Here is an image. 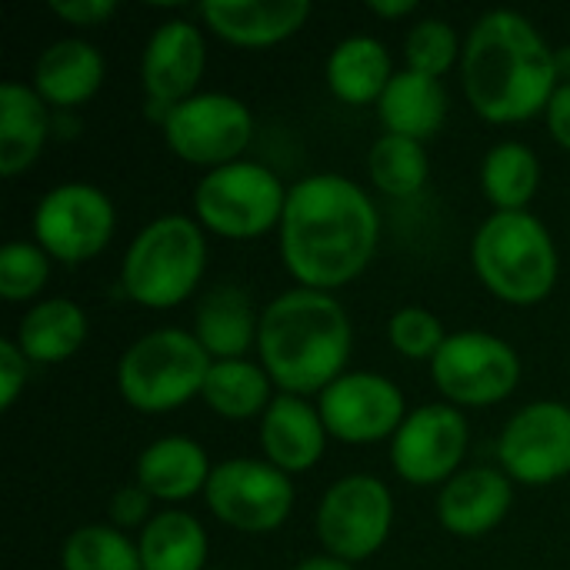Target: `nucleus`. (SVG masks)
Segmentation results:
<instances>
[{
	"label": "nucleus",
	"mask_w": 570,
	"mask_h": 570,
	"mask_svg": "<svg viewBox=\"0 0 570 570\" xmlns=\"http://www.w3.org/2000/svg\"><path fill=\"white\" fill-rule=\"evenodd\" d=\"M277 237L281 261L297 287L334 294L371 267L381 240V214L357 180L311 174L291 187Z\"/></svg>",
	"instance_id": "f257e3e1"
},
{
	"label": "nucleus",
	"mask_w": 570,
	"mask_h": 570,
	"mask_svg": "<svg viewBox=\"0 0 570 570\" xmlns=\"http://www.w3.org/2000/svg\"><path fill=\"white\" fill-rule=\"evenodd\" d=\"M461 83L488 124H524L544 114L561 87L558 50L524 13L488 10L468 30Z\"/></svg>",
	"instance_id": "f03ea898"
},
{
	"label": "nucleus",
	"mask_w": 570,
	"mask_h": 570,
	"mask_svg": "<svg viewBox=\"0 0 570 570\" xmlns=\"http://www.w3.org/2000/svg\"><path fill=\"white\" fill-rule=\"evenodd\" d=\"M351 344L347 307L327 291L291 287L261 311L257 361L281 394L321 397L347 374Z\"/></svg>",
	"instance_id": "7ed1b4c3"
},
{
	"label": "nucleus",
	"mask_w": 570,
	"mask_h": 570,
	"mask_svg": "<svg viewBox=\"0 0 570 570\" xmlns=\"http://www.w3.org/2000/svg\"><path fill=\"white\" fill-rule=\"evenodd\" d=\"M471 267L498 301L534 307L554 294L561 257L538 214L494 210L471 240Z\"/></svg>",
	"instance_id": "20e7f679"
},
{
	"label": "nucleus",
	"mask_w": 570,
	"mask_h": 570,
	"mask_svg": "<svg viewBox=\"0 0 570 570\" xmlns=\"http://www.w3.org/2000/svg\"><path fill=\"white\" fill-rule=\"evenodd\" d=\"M207 271V230L187 214H164L140 227L120 261L124 294L147 311L184 304Z\"/></svg>",
	"instance_id": "39448f33"
},
{
	"label": "nucleus",
	"mask_w": 570,
	"mask_h": 570,
	"mask_svg": "<svg viewBox=\"0 0 570 570\" xmlns=\"http://www.w3.org/2000/svg\"><path fill=\"white\" fill-rule=\"evenodd\" d=\"M214 357L194 331L157 327L137 337L117 361V391L140 414H170L204 394Z\"/></svg>",
	"instance_id": "423d86ee"
},
{
	"label": "nucleus",
	"mask_w": 570,
	"mask_h": 570,
	"mask_svg": "<svg viewBox=\"0 0 570 570\" xmlns=\"http://www.w3.org/2000/svg\"><path fill=\"white\" fill-rule=\"evenodd\" d=\"M291 187L257 160L207 170L194 187V220L227 240H257L281 227Z\"/></svg>",
	"instance_id": "0eeeda50"
},
{
	"label": "nucleus",
	"mask_w": 570,
	"mask_h": 570,
	"mask_svg": "<svg viewBox=\"0 0 570 570\" xmlns=\"http://www.w3.org/2000/svg\"><path fill=\"white\" fill-rule=\"evenodd\" d=\"M431 377L454 407H494L521 384V357L491 331H454L431 361Z\"/></svg>",
	"instance_id": "6e6552de"
},
{
	"label": "nucleus",
	"mask_w": 570,
	"mask_h": 570,
	"mask_svg": "<svg viewBox=\"0 0 570 570\" xmlns=\"http://www.w3.org/2000/svg\"><path fill=\"white\" fill-rule=\"evenodd\" d=\"M394 528V494L374 474H347L334 481L314 514L317 541L327 554L361 564L374 558Z\"/></svg>",
	"instance_id": "1a4fd4ad"
},
{
	"label": "nucleus",
	"mask_w": 570,
	"mask_h": 570,
	"mask_svg": "<svg viewBox=\"0 0 570 570\" xmlns=\"http://www.w3.org/2000/svg\"><path fill=\"white\" fill-rule=\"evenodd\" d=\"M160 127L170 154L184 164L204 167V174L244 160V150L254 140L250 107L224 90H200L187 97L167 114Z\"/></svg>",
	"instance_id": "9d476101"
},
{
	"label": "nucleus",
	"mask_w": 570,
	"mask_h": 570,
	"mask_svg": "<svg viewBox=\"0 0 570 570\" xmlns=\"http://www.w3.org/2000/svg\"><path fill=\"white\" fill-rule=\"evenodd\" d=\"M294 478L264 458H230L214 464L204 501L210 514L240 534H274L294 511Z\"/></svg>",
	"instance_id": "9b49d317"
},
{
	"label": "nucleus",
	"mask_w": 570,
	"mask_h": 570,
	"mask_svg": "<svg viewBox=\"0 0 570 570\" xmlns=\"http://www.w3.org/2000/svg\"><path fill=\"white\" fill-rule=\"evenodd\" d=\"M117 230V207L97 184L63 180L33 207V240L60 264H83L107 250Z\"/></svg>",
	"instance_id": "f8f14e48"
},
{
	"label": "nucleus",
	"mask_w": 570,
	"mask_h": 570,
	"mask_svg": "<svg viewBox=\"0 0 570 570\" xmlns=\"http://www.w3.org/2000/svg\"><path fill=\"white\" fill-rule=\"evenodd\" d=\"M471 431L461 407L438 401L414 407L391 438V468L411 488L448 484L468 454Z\"/></svg>",
	"instance_id": "ddd939ff"
},
{
	"label": "nucleus",
	"mask_w": 570,
	"mask_h": 570,
	"mask_svg": "<svg viewBox=\"0 0 570 570\" xmlns=\"http://www.w3.org/2000/svg\"><path fill=\"white\" fill-rule=\"evenodd\" d=\"M501 471L524 488H551L570 474V404L531 401L498 438Z\"/></svg>",
	"instance_id": "4468645a"
},
{
	"label": "nucleus",
	"mask_w": 570,
	"mask_h": 570,
	"mask_svg": "<svg viewBox=\"0 0 570 570\" xmlns=\"http://www.w3.org/2000/svg\"><path fill=\"white\" fill-rule=\"evenodd\" d=\"M324 428L344 444H374L397 434L404 424L407 401L404 391L374 371H347L317 397Z\"/></svg>",
	"instance_id": "2eb2a0df"
},
{
	"label": "nucleus",
	"mask_w": 570,
	"mask_h": 570,
	"mask_svg": "<svg viewBox=\"0 0 570 570\" xmlns=\"http://www.w3.org/2000/svg\"><path fill=\"white\" fill-rule=\"evenodd\" d=\"M207 70V40L197 23L177 17L154 27L140 53V80L147 94V107H160L167 114L187 97L200 94L197 83Z\"/></svg>",
	"instance_id": "dca6fc26"
},
{
	"label": "nucleus",
	"mask_w": 570,
	"mask_h": 570,
	"mask_svg": "<svg viewBox=\"0 0 570 570\" xmlns=\"http://www.w3.org/2000/svg\"><path fill=\"white\" fill-rule=\"evenodd\" d=\"M514 504V481L501 468H464L438 494V521L448 534L478 541L501 528Z\"/></svg>",
	"instance_id": "f3484780"
},
{
	"label": "nucleus",
	"mask_w": 570,
	"mask_h": 570,
	"mask_svg": "<svg viewBox=\"0 0 570 570\" xmlns=\"http://www.w3.org/2000/svg\"><path fill=\"white\" fill-rule=\"evenodd\" d=\"M257 438H261L264 461H271L274 468L294 478L321 464L331 434L314 401L297 394H277L261 417Z\"/></svg>",
	"instance_id": "a211bd4d"
},
{
	"label": "nucleus",
	"mask_w": 570,
	"mask_h": 570,
	"mask_svg": "<svg viewBox=\"0 0 570 570\" xmlns=\"http://www.w3.org/2000/svg\"><path fill=\"white\" fill-rule=\"evenodd\" d=\"M311 10L314 7L307 0H204L200 20L227 43L261 50L294 37L307 23Z\"/></svg>",
	"instance_id": "6ab92c4d"
},
{
	"label": "nucleus",
	"mask_w": 570,
	"mask_h": 570,
	"mask_svg": "<svg viewBox=\"0 0 570 570\" xmlns=\"http://www.w3.org/2000/svg\"><path fill=\"white\" fill-rule=\"evenodd\" d=\"M210 474L214 464L204 444L187 434H167L150 441L134 468V481L160 504H180L194 494H204Z\"/></svg>",
	"instance_id": "aec40b11"
},
{
	"label": "nucleus",
	"mask_w": 570,
	"mask_h": 570,
	"mask_svg": "<svg viewBox=\"0 0 570 570\" xmlns=\"http://www.w3.org/2000/svg\"><path fill=\"white\" fill-rule=\"evenodd\" d=\"M107 77L104 53L83 37H63L43 47L33 63V90L53 110H73L87 104Z\"/></svg>",
	"instance_id": "412c9836"
},
{
	"label": "nucleus",
	"mask_w": 570,
	"mask_h": 570,
	"mask_svg": "<svg viewBox=\"0 0 570 570\" xmlns=\"http://www.w3.org/2000/svg\"><path fill=\"white\" fill-rule=\"evenodd\" d=\"M50 140V107L33 83H0V174L20 177L37 164Z\"/></svg>",
	"instance_id": "4be33fe9"
},
{
	"label": "nucleus",
	"mask_w": 570,
	"mask_h": 570,
	"mask_svg": "<svg viewBox=\"0 0 570 570\" xmlns=\"http://www.w3.org/2000/svg\"><path fill=\"white\" fill-rule=\"evenodd\" d=\"M394 73L397 70H394L391 50L384 47V40L371 33H354V37L337 40L324 63L331 94L347 107H367V104L377 107Z\"/></svg>",
	"instance_id": "5701e85b"
},
{
	"label": "nucleus",
	"mask_w": 570,
	"mask_h": 570,
	"mask_svg": "<svg viewBox=\"0 0 570 570\" xmlns=\"http://www.w3.org/2000/svg\"><path fill=\"white\" fill-rule=\"evenodd\" d=\"M451 97L444 80L417 73V70H397L387 83L384 97L377 100V117L384 124V134L411 137V140H431L448 124Z\"/></svg>",
	"instance_id": "b1692460"
},
{
	"label": "nucleus",
	"mask_w": 570,
	"mask_h": 570,
	"mask_svg": "<svg viewBox=\"0 0 570 570\" xmlns=\"http://www.w3.org/2000/svg\"><path fill=\"white\" fill-rule=\"evenodd\" d=\"M257 331L261 314L254 311L250 297L234 287L220 284L197 304L194 314V337L214 361H237L247 357V351H257Z\"/></svg>",
	"instance_id": "393cba45"
},
{
	"label": "nucleus",
	"mask_w": 570,
	"mask_h": 570,
	"mask_svg": "<svg viewBox=\"0 0 570 570\" xmlns=\"http://www.w3.org/2000/svg\"><path fill=\"white\" fill-rule=\"evenodd\" d=\"M87 311L70 297H40L17 324V347L30 364H63L87 341Z\"/></svg>",
	"instance_id": "a878e982"
},
{
	"label": "nucleus",
	"mask_w": 570,
	"mask_h": 570,
	"mask_svg": "<svg viewBox=\"0 0 570 570\" xmlns=\"http://www.w3.org/2000/svg\"><path fill=\"white\" fill-rule=\"evenodd\" d=\"M137 551L144 570H207L210 541L194 514L167 508L137 534Z\"/></svg>",
	"instance_id": "bb28decb"
},
{
	"label": "nucleus",
	"mask_w": 570,
	"mask_h": 570,
	"mask_svg": "<svg viewBox=\"0 0 570 570\" xmlns=\"http://www.w3.org/2000/svg\"><path fill=\"white\" fill-rule=\"evenodd\" d=\"M274 381L261 361L237 357V361H214L200 401L224 421H250L264 417L274 401Z\"/></svg>",
	"instance_id": "cd10ccee"
},
{
	"label": "nucleus",
	"mask_w": 570,
	"mask_h": 570,
	"mask_svg": "<svg viewBox=\"0 0 570 570\" xmlns=\"http://www.w3.org/2000/svg\"><path fill=\"white\" fill-rule=\"evenodd\" d=\"M541 187V160L521 140L494 144L481 160V190L494 210H528Z\"/></svg>",
	"instance_id": "c85d7f7f"
},
{
	"label": "nucleus",
	"mask_w": 570,
	"mask_h": 570,
	"mask_svg": "<svg viewBox=\"0 0 570 570\" xmlns=\"http://www.w3.org/2000/svg\"><path fill=\"white\" fill-rule=\"evenodd\" d=\"M367 174L381 194L401 197V200L414 197L424 190V184L431 177L428 147L421 140H411V137L381 134L367 150Z\"/></svg>",
	"instance_id": "c756f323"
},
{
	"label": "nucleus",
	"mask_w": 570,
	"mask_h": 570,
	"mask_svg": "<svg viewBox=\"0 0 570 570\" xmlns=\"http://www.w3.org/2000/svg\"><path fill=\"white\" fill-rule=\"evenodd\" d=\"M60 564L63 570H144L137 541L114 524H83L70 531Z\"/></svg>",
	"instance_id": "7c9ffc66"
},
{
	"label": "nucleus",
	"mask_w": 570,
	"mask_h": 570,
	"mask_svg": "<svg viewBox=\"0 0 570 570\" xmlns=\"http://www.w3.org/2000/svg\"><path fill=\"white\" fill-rule=\"evenodd\" d=\"M461 57H464V43L444 17H421L404 37L407 70L444 80L454 67H461Z\"/></svg>",
	"instance_id": "2f4dec72"
},
{
	"label": "nucleus",
	"mask_w": 570,
	"mask_h": 570,
	"mask_svg": "<svg viewBox=\"0 0 570 570\" xmlns=\"http://www.w3.org/2000/svg\"><path fill=\"white\" fill-rule=\"evenodd\" d=\"M50 281V254L37 240H7L0 250V297L7 304H37Z\"/></svg>",
	"instance_id": "473e14b6"
},
{
	"label": "nucleus",
	"mask_w": 570,
	"mask_h": 570,
	"mask_svg": "<svg viewBox=\"0 0 570 570\" xmlns=\"http://www.w3.org/2000/svg\"><path fill=\"white\" fill-rule=\"evenodd\" d=\"M387 341L391 347L407 357V361H434L438 351L444 347L448 341V331L441 324V317L428 307H401L391 314L387 321Z\"/></svg>",
	"instance_id": "72a5a7b5"
},
{
	"label": "nucleus",
	"mask_w": 570,
	"mask_h": 570,
	"mask_svg": "<svg viewBox=\"0 0 570 570\" xmlns=\"http://www.w3.org/2000/svg\"><path fill=\"white\" fill-rule=\"evenodd\" d=\"M154 521V498L134 481V484H124L120 491H114L110 498V524L117 531H134V528H147Z\"/></svg>",
	"instance_id": "f704fd0d"
},
{
	"label": "nucleus",
	"mask_w": 570,
	"mask_h": 570,
	"mask_svg": "<svg viewBox=\"0 0 570 570\" xmlns=\"http://www.w3.org/2000/svg\"><path fill=\"white\" fill-rule=\"evenodd\" d=\"M27 377H30V361L23 357L13 337H3L0 341V407L3 411L17 404V397L27 387Z\"/></svg>",
	"instance_id": "c9c22d12"
},
{
	"label": "nucleus",
	"mask_w": 570,
	"mask_h": 570,
	"mask_svg": "<svg viewBox=\"0 0 570 570\" xmlns=\"http://www.w3.org/2000/svg\"><path fill=\"white\" fill-rule=\"evenodd\" d=\"M50 13L67 20L70 27H100L117 13L114 0H50Z\"/></svg>",
	"instance_id": "e433bc0d"
},
{
	"label": "nucleus",
	"mask_w": 570,
	"mask_h": 570,
	"mask_svg": "<svg viewBox=\"0 0 570 570\" xmlns=\"http://www.w3.org/2000/svg\"><path fill=\"white\" fill-rule=\"evenodd\" d=\"M548 120V134L554 137V144H561L564 150H570V83H561L544 110Z\"/></svg>",
	"instance_id": "4c0bfd02"
},
{
	"label": "nucleus",
	"mask_w": 570,
	"mask_h": 570,
	"mask_svg": "<svg viewBox=\"0 0 570 570\" xmlns=\"http://www.w3.org/2000/svg\"><path fill=\"white\" fill-rule=\"evenodd\" d=\"M367 10L374 17H384V20H397V17H411L421 10L417 0H367Z\"/></svg>",
	"instance_id": "58836bf2"
},
{
	"label": "nucleus",
	"mask_w": 570,
	"mask_h": 570,
	"mask_svg": "<svg viewBox=\"0 0 570 570\" xmlns=\"http://www.w3.org/2000/svg\"><path fill=\"white\" fill-rule=\"evenodd\" d=\"M291 570H354V564H347V561H341V558H334V554L321 551V554L301 558V561H297Z\"/></svg>",
	"instance_id": "ea45409f"
},
{
	"label": "nucleus",
	"mask_w": 570,
	"mask_h": 570,
	"mask_svg": "<svg viewBox=\"0 0 570 570\" xmlns=\"http://www.w3.org/2000/svg\"><path fill=\"white\" fill-rule=\"evenodd\" d=\"M558 73H561V83H570V43L558 50Z\"/></svg>",
	"instance_id": "a19ab883"
},
{
	"label": "nucleus",
	"mask_w": 570,
	"mask_h": 570,
	"mask_svg": "<svg viewBox=\"0 0 570 570\" xmlns=\"http://www.w3.org/2000/svg\"><path fill=\"white\" fill-rule=\"evenodd\" d=\"M207 570H217V568H207Z\"/></svg>",
	"instance_id": "79ce46f5"
}]
</instances>
